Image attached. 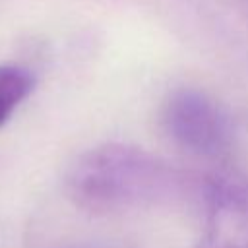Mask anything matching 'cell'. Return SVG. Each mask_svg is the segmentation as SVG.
I'll return each mask as SVG.
<instances>
[{"mask_svg":"<svg viewBox=\"0 0 248 248\" xmlns=\"http://www.w3.org/2000/svg\"><path fill=\"white\" fill-rule=\"evenodd\" d=\"M202 176L130 143L110 141L83 151L66 170L64 192L81 211L112 215L200 200Z\"/></svg>","mask_w":248,"mask_h":248,"instance_id":"6da1fadb","label":"cell"},{"mask_svg":"<svg viewBox=\"0 0 248 248\" xmlns=\"http://www.w3.org/2000/svg\"><path fill=\"white\" fill-rule=\"evenodd\" d=\"M167 138L184 153L219 167L232 163L236 128L229 110L209 93L180 87L169 93L161 108Z\"/></svg>","mask_w":248,"mask_h":248,"instance_id":"7a4b0ae2","label":"cell"},{"mask_svg":"<svg viewBox=\"0 0 248 248\" xmlns=\"http://www.w3.org/2000/svg\"><path fill=\"white\" fill-rule=\"evenodd\" d=\"M202 231L192 248H248V174L234 163L207 169L200 182Z\"/></svg>","mask_w":248,"mask_h":248,"instance_id":"3957f363","label":"cell"},{"mask_svg":"<svg viewBox=\"0 0 248 248\" xmlns=\"http://www.w3.org/2000/svg\"><path fill=\"white\" fill-rule=\"evenodd\" d=\"M35 89V74L19 64H0V128Z\"/></svg>","mask_w":248,"mask_h":248,"instance_id":"277c9868","label":"cell"},{"mask_svg":"<svg viewBox=\"0 0 248 248\" xmlns=\"http://www.w3.org/2000/svg\"><path fill=\"white\" fill-rule=\"evenodd\" d=\"M58 248H122V246H116V244H107V242H74V244L58 246Z\"/></svg>","mask_w":248,"mask_h":248,"instance_id":"5b68a950","label":"cell"}]
</instances>
